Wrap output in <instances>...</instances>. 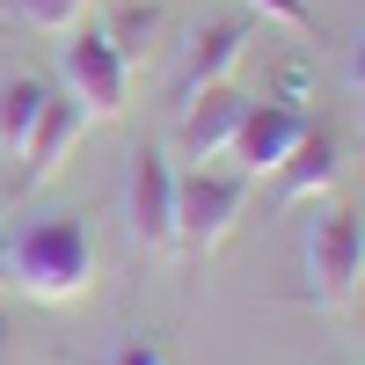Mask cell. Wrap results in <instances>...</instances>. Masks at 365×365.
I'll return each instance as SVG.
<instances>
[{
	"instance_id": "1",
	"label": "cell",
	"mask_w": 365,
	"mask_h": 365,
	"mask_svg": "<svg viewBox=\"0 0 365 365\" xmlns=\"http://www.w3.org/2000/svg\"><path fill=\"white\" fill-rule=\"evenodd\" d=\"M8 285L44 299V307H66L96 285V234H88L73 212H51V220H29L8 234Z\"/></svg>"
},
{
	"instance_id": "2",
	"label": "cell",
	"mask_w": 365,
	"mask_h": 365,
	"mask_svg": "<svg viewBox=\"0 0 365 365\" xmlns=\"http://www.w3.org/2000/svg\"><path fill=\"white\" fill-rule=\"evenodd\" d=\"M358 285H365V220L351 205H329L307 227V285H299V299L314 314H351Z\"/></svg>"
},
{
	"instance_id": "3",
	"label": "cell",
	"mask_w": 365,
	"mask_h": 365,
	"mask_svg": "<svg viewBox=\"0 0 365 365\" xmlns=\"http://www.w3.org/2000/svg\"><path fill=\"white\" fill-rule=\"evenodd\" d=\"M58 81H66V96L88 110V125H103V117H125L132 103V58L117 51L110 29H66V44H58Z\"/></svg>"
},
{
	"instance_id": "4",
	"label": "cell",
	"mask_w": 365,
	"mask_h": 365,
	"mask_svg": "<svg viewBox=\"0 0 365 365\" xmlns=\"http://www.w3.org/2000/svg\"><path fill=\"white\" fill-rule=\"evenodd\" d=\"M249 212V175H234V168H190V175H175V241L190 256H212V249H227V234L234 220Z\"/></svg>"
},
{
	"instance_id": "5",
	"label": "cell",
	"mask_w": 365,
	"mask_h": 365,
	"mask_svg": "<svg viewBox=\"0 0 365 365\" xmlns=\"http://www.w3.org/2000/svg\"><path fill=\"white\" fill-rule=\"evenodd\" d=\"M125 220H132V249L154 256V263H175L182 241H175V168L161 146H139L132 154V175H125Z\"/></svg>"
},
{
	"instance_id": "6",
	"label": "cell",
	"mask_w": 365,
	"mask_h": 365,
	"mask_svg": "<svg viewBox=\"0 0 365 365\" xmlns=\"http://www.w3.org/2000/svg\"><path fill=\"white\" fill-rule=\"evenodd\" d=\"M314 117H307V103L299 96H270V103H249V117H241V132H234V146H227V161H234V175H278V161L299 146V132H307Z\"/></svg>"
},
{
	"instance_id": "7",
	"label": "cell",
	"mask_w": 365,
	"mask_h": 365,
	"mask_svg": "<svg viewBox=\"0 0 365 365\" xmlns=\"http://www.w3.org/2000/svg\"><path fill=\"white\" fill-rule=\"evenodd\" d=\"M336 182H344V132L329 125V117H314V125L299 132V146L278 161V197L307 205V197H329Z\"/></svg>"
},
{
	"instance_id": "8",
	"label": "cell",
	"mask_w": 365,
	"mask_h": 365,
	"mask_svg": "<svg viewBox=\"0 0 365 365\" xmlns=\"http://www.w3.org/2000/svg\"><path fill=\"white\" fill-rule=\"evenodd\" d=\"M241 51H249V22H205L190 44H182V66H175V103H197L205 88L234 81Z\"/></svg>"
},
{
	"instance_id": "9",
	"label": "cell",
	"mask_w": 365,
	"mask_h": 365,
	"mask_svg": "<svg viewBox=\"0 0 365 365\" xmlns=\"http://www.w3.org/2000/svg\"><path fill=\"white\" fill-rule=\"evenodd\" d=\"M241 117H249V96H241L234 81L205 88L197 103H182V154L190 161H220L234 146V132H241Z\"/></svg>"
},
{
	"instance_id": "10",
	"label": "cell",
	"mask_w": 365,
	"mask_h": 365,
	"mask_svg": "<svg viewBox=\"0 0 365 365\" xmlns=\"http://www.w3.org/2000/svg\"><path fill=\"white\" fill-rule=\"evenodd\" d=\"M81 139H88V110H81L73 96H51L44 117H37V132H29V146H22V182H29V190H37V182H51Z\"/></svg>"
},
{
	"instance_id": "11",
	"label": "cell",
	"mask_w": 365,
	"mask_h": 365,
	"mask_svg": "<svg viewBox=\"0 0 365 365\" xmlns=\"http://www.w3.org/2000/svg\"><path fill=\"white\" fill-rule=\"evenodd\" d=\"M44 103H51V88L37 73H8V81H0V154H8V161H22V146H29V132H37Z\"/></svg>"
},
{
	"instance_id": "12",
	"label": "cell",
	"mask_w": 365,
	"mask_h": 365,
	"mask_svg": "<svg viewBox=\"0 0 365 365\" xmlns=\"http://www.w3.org/2000/svg\"><path fill=\"white\" fill-rule=\"evenodd\" d=\"M88 8H96V0H15V15H22L29 29H51V37L81 29V22H88Z\"/></svg>"
},
{
	"instance_id": "13",
	"label": "cell",
	"mask_w": 365,
	"mask_h": 365,
	"mask_svg": "<svg viewBox=\"0 0 365 365\" xmlns=\"http://www.w3.org/2000/svg\"><path fill=\"white\" fill-rule=\"evenodd\" d=\"M249 15H263V22H278V29H292V37H314V8L307 0H241Z\"/></svg>"
},
{
	"instance_id": "14",
	"label": "cell",
	"mask_w": 365,
	"mask_h": 365,
	"mask_svg": "<svg viewBox=\"0 0 365 365\" xmlns=\"http://www.w3.org/2000/svg\"><path fill=\"white\" fill-rule=\"evenodd\" d=\"M110 365H175V358H168L161 344H117V351H110Z\"/></svg>"
},
{
	"instance_id": "15",
	"label": "cell",
	"mask_w": 365,
	"mask_h": 365,
	"mask_svg": "<svg viewBox=\"0 0 365 365\" xmlns=\"http://www.w3.org/2000/svg\"><path fill=\"white\" fill-rule=\"evenodd\" d=\"M351 88H358V96H365V37L351 44Z\"/></svg>"
},
{
	"instance_id": "16",
	"label": "cell",
	"mask_w": 365,
	"mask_h": 365,
	"mask_svg": "<svg viewBox=\"0 0 365 365\" xmlns=\"http://www.w3.org/2000/svg\"><path fill=\"white\" fill-rule=\"evenodd\" d=\"M0 285H8V220H0Z\"/></svg>"
},
{
	"instance_id": "17",
	"label": "cell",
	"mask_w": 365,
	"mask_h": 365,
	"mask_svg": "<svg viewBox=\"0 0 365 365\" xmlns=\"http://www.w3.org/2000/svg\"><path fill=\"white\" fill-rule=\"evenodd\" d=\"M0 365H8V322H0Z\"/></svg>"
}]
</instances>
